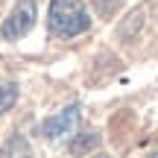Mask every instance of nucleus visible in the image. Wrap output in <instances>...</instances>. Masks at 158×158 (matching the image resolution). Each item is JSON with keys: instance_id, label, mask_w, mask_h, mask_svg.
Here are the masks:
<instances>
[{"instance_id": "f257e3e1", "label": "nucleus", "mask_w": 158, "mask_h": 158, "mask_svg": "<svg viewBox=\"0 0 158 158\" xmlns=\"http://www.w3.org/2000/svg\"><path fill=\"white\" fill-rule=\"evenodd\" d=\"M47 27L56 38H73L91 29V12L82 0H50Z\"/></svg>"}, {"instance_id": "f03ea898", "label": "nucleus", "mask_w": 158, "mask_h": 158, "mask_svg": "<svg viewBox=\"0 0 158 158\" xmlns=\"http://www.w3.org/2000/svg\"><path fill=\"white\" fill-rule=\"evenodd\" d=\"M35 18H38L35 0H18L12 6V12L3 18V23H0V38L3 41H18L23 35H29V29L35 27Z\"/></svg>"}, {"instance_id": "7ed1b4c3", "label": "nucleus", "mask_w": 158, "mask_h": 158, "mask_svg": "<svg viewBox=\"0 0 158 158\" xmlns=\"http://www.w3.org/2000/svg\"><path fill=\"white\" fill-rule=\"evenodd\" d=\"M79 111H82V108L73 102V106L56 111L53 117H47L44 123H41V129H38L41 138L50 141V143H59V141H64V138H73V132L79 126Z\"/></svg>"}, {"instance_id": "20e7f679", "label": "nucleus", "mask_w": 158, "mask_h": 158, "mask_svg": "<svg viewBox=\"0 0 158 158\" xmlns=\"http://www.w3.org/2000/svg\"><path fill=\"white\" fill-rule=\"evenodd\" d=\"M0 152H3V155H29V152H32V147L27 143V138H23V135H18V132H15V135L3 143Z\"/></svg>"}, {"instance_id": "39448f33", "label": "nucleus", "mask_w": 158, "mask_h": 158, "mask_svg": "<svg viewBox=\"0 0 158 158\" xmlns=\"http://www.w3.org/2000/svg\"><path fill=\"white\" fill-rule=\"evenodd\" d=\"M15 102H18V85H15V82L0 85V114L12 111V108H15Z\"/></svg>"}, {"instance_id": "423d86ee", "label": "nucleus", "mask_w": 158, "mask_h": 158, "mask_svg": "<svg viewBox=\"0 0 158 158\" xmlns=\"http://www.w3.org/2000/svg\"><path fill=\"white\" fill-rule=\"evenodd\" d=\"M97 143H100V135L97 132H88V135H82V138H76V141H70V152H88V149H94Z\"/></svg>"}, {"instance_id": "0eeeda50", "label": "nucleus", "mask_w": 158, "mask_h": 158, "mask_svg": "<svg viewBox=\"0 0 158 158\" xmlns=\"http://www.w3.org/2000/svg\"><path fill=\"white\" fill-rule=\"evenodd\" d=\"M114 3H120V0H100V6H106V9H111Z\"/></svg>"}]
</instances>
